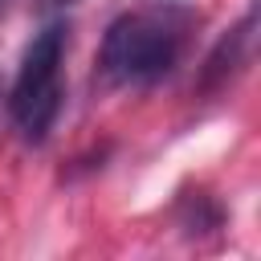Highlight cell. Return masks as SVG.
<instances>
[{"label":"cell","instance_id":"cell-2","mask_svg":"<svg viewBox=\"0 0 261 261\" xmlns=\"http://www.w3.org/2000/svg\"><path fill=\"white\" fill-rule=\"evenodd\" d=\"M61 57L65 24H45L24 49L20 73L12 82V122L24 143H45L61 114Z\"/></svg>","mask_w":261,"mask_h":261},{"label":"cell","instance_id":"cell-3","mask_svg":"<svg viewBox=\"0 0 261 261\" xmlns=\"http://www.w3.org/2000/svg\"><path fill=\"white\" fill-rule=\"evenodd\" d=\"M249 45H253V12H249V16H245L228 37H220V45L208 53L200 86H204V90H212V86H220L224 77H232V73L249 61Z\"/></svg>","mask_w":261,"mask_h":261},{"label":"cell","instance_id":"cell-4","mask_svg":"<svg viewBox=\"0 0 261 261\" xmlns=\"http://www.w3.org/2000/svg\"><path fill=\"white\" fill-rule=\"evenodd\" d=\"M49 8H69V4H77V0H45Z\"/></svg>","mask_w":261,"mask_h":261},{"label":"cell","instance_id":"cell-1","mask_svg":"<svg viewBox=\"0 0 261 261\" xmlns=\"http://www.w3.org/2000/svg\"><path fill=\"white\" fill-rule=\"evenodd\" d=\"M192 29L196 8H188L184 0L139 4L110 20L98 49V69L110 86H151L179 65Z\"/></svg>","mask_w":261,"mask_h":261}]
</instances>
